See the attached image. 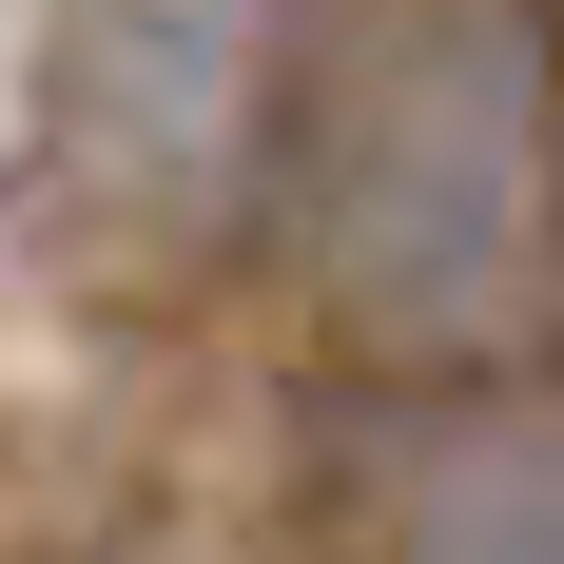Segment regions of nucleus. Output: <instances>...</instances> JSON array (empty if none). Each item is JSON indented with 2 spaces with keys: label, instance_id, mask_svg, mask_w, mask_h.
<instances>
[{
  "label": "nucleus",
  "instance_id": "f257e3e1",
  "mask_svg": "<svg viewBox=\"0 0 564 564\" xmlns=\"http://www.w3.org/2000/svg\"><path fill=\"white\" fill-rule=\"evenodd\" d=\"M273 137V0H58L40 58V253L78 292H195L253 215Z\"/></svg>",
  "mask_w": 564,
  "mask_h": 564
},
{
  "label": "nucleus",
  "instance_id": "f03ea898",
  "mask_svg": "<svg viewBox=\"0 0 564 564\" xmlns=\"http://www.w3.org/2000/svg\"><path fill=\"white\" fill-rule=\"evenodd\" d=\"M332 564H564V390L409 370L332 429Z\"/></svg>",
  "mask_w": 564,
  "mask_h": 564
}]
</instances>
